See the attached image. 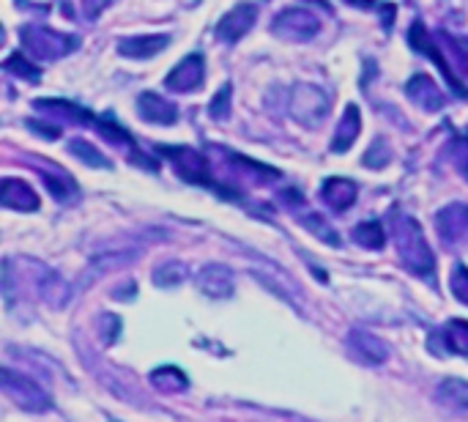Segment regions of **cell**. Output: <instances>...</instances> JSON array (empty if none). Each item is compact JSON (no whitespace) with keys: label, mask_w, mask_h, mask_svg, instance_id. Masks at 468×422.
I'll return each instance as SVG.
<instances>
[{"label":"cell","mask_w":468,"mask_h":422,"mask_svg":"<svg viewBox=\"0 0 468 422\" xmlns=\"http://www.w3.org/2000/svg\"><path fill=\"white\" fill-rule=\"evenodd\" d=\"M151 384L156 387V389H162V392H184L187 389V373L184 370H179V368H160V370H153L151 373Z\"/></svg>","instance_id":"20"},{"label":"cell","mask_w":468,"mask_h":422,"mask_svg":"<svg viewBox=\"0 0 468 422\" xmlns=\"http://www.w3.org/2000/svg\"><path fill=\"white\" fill-rule=\"evenodd\" d=\"M156 152L165 154V157H173V168H176V173H179L184 182L211 187V190H214L217 195H222V198H239L236 192H230V190H225V187L214 184V179H211V173H209V162H206V157H203V154H198L195 149H190V146H176V149H171V146H160Z\"/></svg>","instance_id":"3"},{"label":"cell","mask_w":468,"mask_h":422,"mask_svg":"<svg viewBox=\"0 0 468 422\" xmlns=\"http://www.w3.org/2000/svg\"><path fill=\"white\" fill-rule=\"evenodd\" d=\"M44 184H47L50 195L58 198L61 203H72V201L80 198L77 184H74L72 176H66V173H44Z\"/></svg>","instance_id":"21"},{"label":"cell","mask_w":468,"mask_h":422,"mask_svg":"<svg viewBox=\"0 0 468 422\" xmlns=\"http://www.w3.org/2000/svg\"><path fill=\"white\" fill-rule=\"evenodd\" d=\"M20 39H23L25 55L36 58V61H58L80 47L77 36H69V34H61L53 28H42V25H25L20 31Z\"/></svg>","instance_id":"2"},{"label":"cell","mask_w":468,"mask_h":422,"mask_svg":"<svg viewBox=\"0 0 468 422\" xmlns=\"http://www.w3.org/2000/svg\"><path fill=\"white\" fill-rule=\"evenodd\" d=\"M255 20H258V6H252V4H239V6H233V9L219 20L217 36H219L225 44H233V42H239L241 36L249 34V28L255 25Z\"/></svg>","instance_id":"8"},{"label":"cell","mask_w":468,"mask_h":422,"mask_svg":"<svg viewBox=\"0 0 468 422\" xmlns=\"http://www.w3.org/2000/svg\"><path fill=\"white\" fill-rule=\"evenodd\" d=\"M184 277H187V269L181 263H162L151 274L153 286H160V289H176V286L184 283Z\"/></svg>","instance_id":"24"},{"label":"cell","mask_w":468,"mask_h":422,"mask_svg":"<svg viewBox=\"0 0 468 422\" xmlns=\"http://www.w3.org/2000/svg\"><path fill=\"white\" fill-rule=\"evenodd\" d=\"M4 69L6 72H12V74H17V77H25V80H31V83H39V66H34L28 58H25V53L23 50H17L15 55H9L6 58V64H4Z\"/></svg>","instance_id":"25"},{"label":"cell","mask_w":468,"mask_h":422,"mask_svg":"<svg viewBox=\"0 0 468 422\" xmlns=\"http://www.w3.org/2000/svg\"><path fill=\"white\" fill-rule=\"evenodd\" d=\"M408 42H411V47H414L416 53L427 55L435 66H441V74L446 77V83L452 85V91H454L457 96L468 99V88L454 77V72H452V66L446 64V58H444V53H441V47H435L433 36L424 31V25H422V23H414V25H411V31H408Z\"/></svg>","instance_id":"6"},{"label":"cell","mask_w":468,"mask_h":422,"mask_svg":"<svg viewBox=\"0 0 468 422\" xmlns=\"http://www.w3.org/2000/svg\"><path fill=\"white\" fill-rule=\"evenodd\" d=\"M356 192H359L356 184L348 182V179H327V184H324V190H321V198H324L332 209L346 211L348 206H354Z\"/></svg>","instance_id":"17"},{"label":"cell","mask_w":468,"mask_h":422,"mask_svg":"<svg viewBox=\"0 0 468 422\" xmlns=\"http://www.w3.org/2000/svg\"><path fill=\"white\" fill-rule=\"evenodd\" d=\"M107 6H110V0H83V9H85L88 20H96Z\"/></svg>","instance_id":"30"},{"label":"cell","mask_w":468,"mask_h":422,"mask_svg":"<svg viewBox=\"0 0 468 422\" xmlns=\"http://www.w3.org/2000/svg\"><path fill=\"white\" fill-rule=\"evenodd\" d=\"M392 160V152L386 146V140H375V146L365 154V165L367 168H384Z\"/></svg>","instance_id":"28"},{"label":"cell","mask_w":468,"mask_h":422,"mask_svg":"<svg viewBox=\"0 0 468 422\" xmlns=\"http://www.w3.org/2000/svg\"><path fill=\"white\" fill-rule=\"evenodd\" d=\"M438 397H441L444 406L468 411V381H463V378H444L438 384Z\"/></svg>","instance_id":"19"},{"label":"cell","mask_w":468,"mask_h":422,"mask_svg":"<svg viewBox=\"0 0 468 422\" xmlns=\"http://www.w3.org/2000/svg\"><path fill=\"white\" fill-rule=\"evenodd\" d=\"M203 69H206L203 55H200V53H192V55H187V58L165 77V85H168L171 91H176V93H190V91H195V88L203 85Z\"/></svg>","instance_id":"10"},{"label":"cell","mask_w":468,"mask_h":422,"mask_svg":"<svg viewBox=\"0 0 468 422\" xmlns=\"http://www.w3.org/2000/svg\"><path fill=\"white\" fill-rule=\"evenodd\" d=\"M271 28L285 42H309L312 36L321 31V20L312 15L309 9L296 6V9H288V12L277 15Z\"/></svg>","instance_id":"5"},{"label":"cell","mask_w":468,"mask_h":422,"mask_svg":"<svg viewBox=\"0 0 468 422\" xmlns=\"http://www.w3.org/2000/svg\"><path fill=\"white\" fill-rule=\"evenodd\" d=\"M452 289H454V297H457L463 305H468V269H465V266H454Z\"/></svg>","instance_id":"29"},{"label":"cell","mask_w":468,"mask_h":422,"mask_svg":"<svg viewBox=\"0 0 468 422\" xmlns=\"http://www.w3.org/2000/svg\"><path fill=\"white\" fill-rule=\"evenodd\" d=\"M0 201H4L6 209H15V211H36L39 209V195L25 182H17V179L4 182Z\"/></svg>","instance_id":"14"},{"label":"cell","mask_w":468,"mask_h":422,"mask_svg":"<svg viewBox=\"0 0 468 422\" xmlns=\"http://www.w3.org/2000/svg\"><path fill=\"white\" fill-rule=\"evenodd\" d=\"M233 88H230V83H225L222 85V91H217V96L211 99V104H209V113L214 115V118H228L230 115V93Z\"/></svg>","instance_id":"27"},{"label":"cell","mask_w":468,"mask_h":422,"mask_svg":"<svg viewBox=\"0 0 468 422\" xmlns=\"http://www.w3.org/2000/svg\"><path fill=\"white\" fill-rule=\"evenodd\" d=\"M4 389L28 411H44L50 408V395L34 381V378H25V376H17L12 368L4 370Z\"/></svg>","instance_id":"7"},{"label":"cell","mask_w":468,"mask_h":422,"mask_svg":"<svg viewBox=\"0 0 468 422\" xmlns=\"http://www.w3.org/2000/svg\"><path fill=\"white\" fill-rule=\"evenodd\" d=\"M171 44L168 34H148V36H132V39H121L118 42V53L123 58H153L156 53H162Z\"/></svg>","instance_id":"13"},{"label":"cell","mask_w":468,"mask_h":422,"mask_svg":"<svg viewBox=\"0 0 468 422\" xmlns=\"http://www.w3.org/2000/svg\"><path fill=\"white\" fill-rule=\"evenodd\" d=\"M69 154H74L80 162H85V165H91V168H110V162L104 160V154L93 146V143H88L85 137H74V140H69Z\"/></svg>","instance_id":"22"},{"label":"cell","mask_w":468,"mask_h":422,"mask_svg":"<svg viewBox=\"0 0 468 422\" xmlns=\"http://www.w3.org/2000/svg\"><path fill=\"white\" fill-rule=\"evenodd\" d=\"M362 132V115H359V107L356 104H348L346 107V115L340 118L337 129H335V140H332V152L335 154H343L354 146V140L359 137Z\"/></svg>","instance_id":"15"},{"label":"cell","mask_w":468,"mask_h":422,"mask_svg":"<svg viewBox=\"0 0 468 422\" xmlns=\"http://www.w3.org/2000/svg\"><path fill=\"white\" fill-rule=\"evenodd\" d=\"M395 241H397L400 260L408 266V271H414V274H419L424 280H433V274H435V255L427 247L419 222L411 220V217H397Z\"/></svg>","instance_id":"1"},{"label":"cell","mask_w":468,"mask_h":422,"mask_svg":"<svg viewBox=\"0 0 468 422\" xmlns=\"http://www.w3.org/2000/svg\"><path fill=\"white\" fill-rule=\"evenodd\" d=\"M329 107H332L329 93L316 85H296L290 93V115L307 129L321 126L329 115Z\"/></svg>","instance_id":"4"},{"label":"cell","mask_w":468,"mask_h":422,"mask_svg":"<svg viewBox=\"0 0 468 422\" xmlns=\"http://www.w3.org/2000/svg\"><path fill=\"white\" fill-rule=\"evenodd\" d=\"M441 354L468 357V321H452L446 332H441Z\"/></svg>","instance_id":"18"},{"label":"cell","mask_w":468,"mask_h":422,"mask_svg":"<svg viewBox=\"0 0 468 422\" xmlns=\"http://www.w3.org/2000/svg\"><path fill=\"white\" fill-rule=\"evenodd\" d=\"M408 96L427 113H435L444 107V96H441L438 85L433 83V77H427V74H416L408 80Z\"/></svg>","instance_id":"16"},{"label":"cell","mask_w":468,"mask_h":422,"mask_svg":"<svg viewBox=\"0 0 468 422\" xmlns=\"http://www.w3.org/2000/svg\"><path fill=\"white\" fill-rule=\"evenodd\" d=\"M137 115L148 123H160V126H173L179 121V107L165 99L162 93L145 91L137 96Z\"/></svg>","instance_id":"9"},{"label":"cell","mask_w":468,"mask_h":422,"mask_svg":"<svg viewBox=\"0 0 468 422\" xmlns=\"http://www.w3.org/2000/svg\"><path fill=\"white\" fill-rule=\"evenodd\" d=\"M348 348L354 354V359L365 362V365H384L389 359V348L384 340H378L375 335H367L362 329H354L348 338Z\"/></svg>","instance_id":"12"},{"label":"cell","mask_w":468,"mask_h":422,"mask_svg":"<svg viewBox=\"0 0 468 422\" xmlns=\"http://www.w3.org/2000/svg\"><path fill=\"white\" fill-rule=\"evenodd\" d=\"M195 283H198V289L206 297H211V299H228L233 294V271L228 266L211 263V266H206V269L198 271Z\"/></svg>","instance_id":"11"},{"label":"cell","mask_w":468,"mask_h":422,"mask_svg":"<svg viewBox=\"0 0 468 422\" xmlns=\"http://www.w3.org/2000/svg\"><path fill=\"white\" fill-rule=\"evenodd\" d=\"M304 228L316 233L321 241H329L332 247H340V236L335 233V228H329V225H327V220H324V217L307 211V217H304Z\"/></svg>","instance_id":"26"},{"label":"cell","mask_w":468,"mask_h":422,"mask_svg":"<svg viewBox=\"0 0 468 422\" xmlns=\"http://www.w3.org/2000/svg\"><path fill=\"white\" fill-rule=\"evenodd\" d=\"M351 236H354L356 244H362L367 250H381L386 244V233H384L381 222H359Z\"/></svg>","instance_id":"23"}]
</instances>
